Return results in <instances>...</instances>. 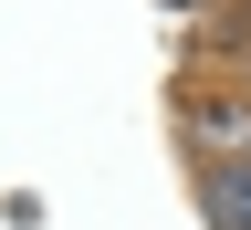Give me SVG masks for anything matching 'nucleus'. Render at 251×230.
<instances>
[{"instance_id":"f257e3e1","label":"nucleus","mask_w":251,"mask_h":230,"mask_svg":"<svg viewBox=\"0 0 251 230\" xmlns=\"http://www.w3.org/2000/svg\"><path fill=\"white\" fill-rule=\"evenodd\" d=\"M178 136L199 147V168H220V157H251V94H220V84L178 94Z\"/></svg>"},{"instance_id":"f03ea898","label":"nucleus","mask_w":251,"mask_h":230,"mask_svg":"<svg viewBox=\"0 0 251 230\" xmlns=\"http://www.w3.org/2000/svg\"><path fill=\"white\" fill-rule=\"evenodd\" d=\"M199 220H209V230H251V157L199 168Z\"/></svg>"},{"instance_id":"7ed1b4c3","label":"nucleus","mask_w":251,"mask_h":230,"mask_svg":"<svg viewBox=\"0 0 251 230\" xmlns=\"http://www.w3.org/2000/svg\"><path fill=\"white\" fill-rule=\"evenodd\" d=\"M178 11H188V0H178Z\"/></svg>"}]
</instances>
